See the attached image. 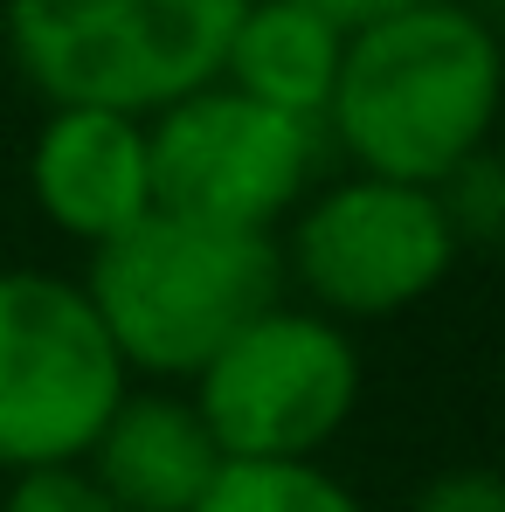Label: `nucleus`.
I'll return each mask as SVG.
<instances>
[{"mask_svg": "<svg viewBox=\"0 0 505 512\" xmlns=\"http://www.w3.org/2000/svg\"><path fill=\"white\" fill-rule=\"evenodd\" d=\"M505 111V42L464 0H422L346 35L326 132L353 173L443 187L492 146Z\"/></svg>", "mask_w": 505, "mask_h": 512, "instance_id": "1", "label": "nucleus"}, {"mask_svg": "<svg viewBox=\"0 0 505 512\" xmlns=\"http://www.w3.org/2000/svg\"><path fill=\"white\" fill-rule=\"evenodd\" d=\"M77 284L104 319L125 374L194 381L256 312L284 298V256L277 236L201 229L153 208L139 229L90 250Z\"/></svg>", "mask_w": 505, "mask_h": 512, "instance_id": "2", "label": "nucleus"}, {"mask_svg": "<svg viewBox=\"0 0 505 512\" xmlns=\"http://www.w3.org/2000/svg\"><path fill=\"white\" fill-rule=\"evenodd\" d=\"M250 0H7V49L49 104L153 118L215 84Z\"/></svg>", "mask_w": 505, "mask_h": 512, "instance_id": "3", "label": "nucleus"}, {"mask_svg": "<svg viewBox=\"0 0 505 512\" xmlns=\"http://www.w3.org/2000/svg\"><path fill=\"white\" fill-rule=\"evenodd\" d=\"M187 402L229 464H319L360 409V346L326 312L277 298L187 381Z\"/></svg>", "mask_w": 505, "mask_h": 512, "instance_id": "4", "label": "nucleus"}, {"mask_svg": "<svg viewBox=\"0 0 505 512\" xmlns=\"http://www.w3.org/2000/svg\"><path fill=\"white\" fill-rule=\"evenodd\" d=\"M132 374L84 284L63 270H0V471L84 464Z\"/></svg>", "mask_w": 505, "mask_h": 512, "instance_id": "5", "label": "nucleus"}, {"mask_svg": "<svg viewBox=\"0 0 505 512\" xmlns=\"http://www.w3.org/2000/svg\"><path fill=\"white\" fill-rule=\"evenodd\" d=\"M153 153V208L236 229V236H277L319 173V125L250 104L229 84H201L146 118Z\"/></svg>", "mask_w": 505, "mask_h": 512, "instance_id": "6", "label": "nucleus"}, {"mask_svg": "<svg viewBox=\"0 0 505 512\" xmlns=\"http://www.w3.org/2000/svg\"><path fill=\"white\" fill-rule=\"evenodd\" d=\"M277 256L284 284H298L312 312H326L333 326H360L436 298L457 270V236L436 208V187L346 173L305 194V208L277 236Z\"/></svg>", "mask_w": 505, "mask_h": 512, "instance_id": "7", "label": "nucleus"}, {"mask_svg": "<svg viewBox=\"0 0 505 512\" xmlns=\"http://www.w3.org/2000/svg\"><path fill=\"white\" fill-rule=\"evenodd\" d=\"M28 194L49 229L104 250L153 215V153L146 118L104 104H49L28 146Z\"/></svg>", "mask_w": 505, "mask_h": 512, "instance_id": "8", "label": "nucleus"}, {"mask_svg": "<svg viewBox=\"0 0 505 512\" xmlns=\"http://www.w3.org/2000/svg\"><path fill=\"white\" fill-rule=\"evenodd\" d=\"M222 450L201 409L173 388H125L111 423L84 450L90 485L118 512H194L222 478Z\"/></svg>", "mask_w": 505, "mask_h": 512, "instance_id": "9", "label": "nucleus"}, {"mask_svg": "<svg viewBox=\"0 0 505 512\" xmlns=\"http://www.w3.org/2000/svg\"><path fill=\"white\" fill-rule=\"evenodd\" d=\"M339 56H346V28L312 14L305 0H250L236 14L215 84L243 90L250 104H270L284 118L319 125L339 84Z\"/></svg>", "mask_w": 505, "mask_h": 512, "instance_id": "10", "label": "nucleus"}, {"mask_svg": "<svg viewBox=\"0 0 505 512\" xmlns=\"http://www.w3.org/2000/svg\"><path fill=\"white\" fill-rule=\"evenodd\" d=\"M194 512H367L326 464H222Z\"/></svg>", "mask_w": 505, "mask_h": 512, "instance_id": "11", "label": "nucleus"}, {"mask_svg": "<svg viewBox=\"0 0 505 512\" xmlns=\"http://www.w3.org/2000/svg\"><path fill=\"white\" fill-rule=\"evenodd\" d=\"M436 208L457 236V256L464 250H505V153L485 146L471 153L464 167L436 187Z\"/></svg>", "mask_w": 505, "mask_h": 512, "instance_id": "12", "label": "nucleus"}, {"mask_svg": "<svg viewBox=\"0 0 505 512\" xmlns=\"http://www.w3.org/2000/svg\"><path fill=\"white\" fill-rule=\"evenodd\" d=\"M0 512H118V506L90 485L84 464H49V471H14Z\"/></svg>", "mask_w": 505, "mask_h": 512, "instance_id": "13", "label": "nucleus"}, {"mask_svg": "<svg viewBox=\"0 0 505 512\" xmlns=\"http://www.w3.org/2000/svg\"><path fill=\"white\" fill-rule=\"evenodd\" d=\"M409 512H505V471L492 464H450L422 485Z\"/></svg>", "mask_w": 505, "mask_h": 512, "instance_id": "14", "label": "nucleus"}, {"mask_svg": "<svg viewBox=\"0 0 505 512\" xmlns=\"http://www.w3.org/2000/svg\"><path fill=\"white\" fill-rule=\"evenodd\" d=\"M305 7L353 35V28H374V21H388V14H409V7H422V0H305Z\"/></svg>", "mask_w": 505, "mask_h": 512, "instance_id": "15", "label": "nucleus"}, {"mask_svg": "<svg viewBox=\"0 0 505 512\" xmlns=\"http://www.w3.org/2000/svg\"><path fill=\"white\" fill-rule=\"evenodd\" d=\"M499 7H505V0H499Z\"/></svg>", "mask_w": 505, "mask_h": 512, "instance_id": "16", "label": "nucleus"}]
</instances>
